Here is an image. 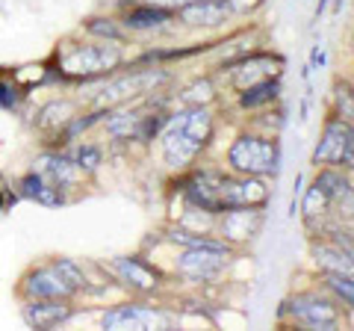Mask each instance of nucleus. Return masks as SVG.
<instances>
[{"instance_id": "nucleus-11", "label": "nucleus", "mask_w": 354, "mask_h": 331, "mask_svg": "<svg viewBox=\"0 0 354 331\" xmlns=\"http://www.w3.org/2000/svg\"><path fill=\"white\" fill-rule=\"evenodd\" d=\"M18 195L21 198H27V202H36L41 207H59L65 204V195L57 184H50L48 178H44L41 172H27L24 178L18 181Z\"/></svg>"}, {"instance_id": "nucleus-4", "label": "nucleus", "mask_w": 354, "mask_h": 331, "mask_svg": "<svg viewBox=\"0 0 354 331\" xmlns=\"http://www.w3.org/2000/svg\"><path fill=\"white\" fill-rule=\"evenodd\" d=\"M18 293H21V299H65V302H71L77 290L48 263V267L30 269L24 278H21Z\"/></svg>"}, {"instance_id": "nucleus-15", "label": "nucleus", "mask_w": 354, "mask_h": 331, "mask_svg": "<svg viewBox=\"0 0 354 331\" xmlns=\"http://www.w3.org/2000/svg\"><path fill=\"white\" fill-rule=\"evenodd\" d=\"M221 175H198L189 184V202L207 213H221Z\"/></svg>"}, {"instance_id": "nucleus-25", "label": "nucleus", "mask_w": 354, "mask_h": 331, "mask_svg": "<svg viewBox=\"0 0 354 331\" xmlns=\"http://www.w3.org/2000/svg\"><path fill=\"white\" fill-rule=\"evenodd\" d=\"M330 202H334V198H330V193L325 190L322 184H313L307 190V195H304V213L307 216H316V213H325L328 207H330Z\"/></svg>"}, {"instance_id": "nucleus-12", "label": "nucleus", "mask_w": 354, "mask_h": 331, "mask_svg": "<svg viewBox=\"0 0 354 331\" xmlns=\"http://www.w3.org/2000/svg\"><path fill=\"white\" fill-rule=\"evenodd\" d=\"M227 12H230L227 0H195V3L177 9L180 21L189 27H216L227 18Z\"/></svg>"}, {"instance_id": "nucleus-3", "label": "nucleus", "mask_w": 354, "mask_h": 331, "mask_svg": "<svg viewBox=\"0 0 354 331\" xmlns=\"http://www.w3.org/2000/svg\"><path fill=\"white\" fill-rule=\"evenodd\" d=\"M225 263H227V246L209 240V242H204V246L186 249L180 255V260H177V269L192 281H207V278H216Z\"/></svg>"}, {"instance_id": "nucleus-8", "label": "nucleus", "mask_w": 354, "mask_h": 331, "mask_svg": "<svg viewBox=\"0 0 354 331\" xmlns=\"http://www.w3.org/2000/svg\"><path fill=\"white\" fill-rule=\"evenodd\" d=\"M198 151H201V145L186 134L180 121L171 118L169 127H165V134H162V157H165V163L174 166V169H183V166H189L195 160Z\"/></svg>"}, {"instance_id": "nucleus-32", "label": "nucleus", "mask_w": 354, "mask_h": 331, "mask_svg": "<svg viewBox=\"0 0 354 331\" xmlns=\"http://www.w3.org/2000/svg\"><path fill=\"white\" fill-rule=\"evenodd\" d=\"M342 166H348V169H354V154H346V157H342Z\"/></svg>"}, {"instance_id": "nucleus-5", "label": "nucleus", "mask_w": 354, "mask_h": 331, "mask_svg": "<svg viewBox=\"0 0 354 331\" xmlns=\"http://www.w3.org/2000/svg\"><path fill=\"white\" fill-rule=\"evenodd\" d=\"M74 316V307L65 299H24L21 319L30 328H57Z\"/></svg>"}, {"instance_id": "nucleus-26", "label": "nucleus", "mask_w": 354, "mask_h": 331, "mask_svg": "<svg viewBox=\"0 0 354 331\" xmlns=\"http://www.w3.org/2000/svg\"><path fill=\"white\" fill-rule=\"evenodd\" d=\"M86 30L92 33V36L106 39V42H121V39H124V30H121L115 21H109V18H88Z\"/></svg>"}, {"instance_id": "nucleus-2", "label": "nucleus", "mask_w": 354, "mask_h": 331, "mask_svg": "<svg viewBox=\"0 0 354 331\" xmlns=\"http://www.w3.org/2000/svg\"><path fill=\"white\" fill-rule=\"evenodd\" d=\"M227 163L242 175H272L278 169V145L260 136H239L227 151Z\"/></svg>"}, {"instance_id": "nucleus-20", "label": "nucleus", "mask_w": 354, "mask_h": 331, "mask_svg": "<svg viewBox=\"0 0 354 331\" xmlns=\"http://www.w3.org/2000/svg\"><path fill=\"white\" fill-rule=\"evenodd\" d=\"M316 260H319V267L328 269V272H337V275H354V258H351L342 246H339V249H330V246L316 249Z\"/></svg>"}, {"instance_id": "nucleus-17", "label": "nucleus", "mask_w": 354, "mask_h": 331, "mask_svg": "<svg viewBox=\"0 0 354 331\" xmlns=\"http://www.w3.org/2000/svg\"><path fill=\"white\" fill-rule=\"evenodd\" d=\"M171 15H174L171 9H162V6H151V3H145V6L130 9L121 24H124L127 30L145 33V30H157V27H162L165 21H171Z\"/></svg>"}, {"instance_id": "nucleus-30", "label": "nucleus", "mask_w": 354, "mask_h": 331, "mask_svg": "<svg viewBox=\"0 0 354 331\" xmlns=\"http://www.w3.org/2000/svg\"><path fill=\"white\" fill-rule=\"evenodd\" d=\"M21 98H24V92H21L15 83L0 80V107H3V109H18L21 107Z\"/></svg>"}, {"instance_id": "nucleus-16", "label": "nucleus", "mask_w": 354, "mask_h": 331, "mask_svg": "<svg viewBox=\"0 0 354 331\" xmlns=\"http://www.w3.org/2000/svg\"><path fill=\"white\" fill-rule=\"evenodd\" d=\"M260 228V213L254 207H227L225 219H221V234L227 240H248L257 234Z\"/></svg>"}, {"instance_id": "nucleus-19", "label": "nucleus", "mask_w": 354, "mask_h": 331, "mask_svg": "<svg viewBox=\"0 0 354 331\" xmlns=\"http://www.w3.org/2000/svg\"><path fill=\"white\" fill-rule=\"evenodd\" d=\"M177 121L183 125V130L189 134L198 145H207L209 136H213V118H209V113L204 107H192V109H186V113L177 116Z\"/></svg>"}, {"instance_id": "nucleus-7", "label": "nucleus", "mask_w": 354, "mask_h": 331, "mask_svg": "<svg viewBox=\"0 0 354 331\" xmlns=\"http://www.w3.org/2000/svg\"><path fill=\"white\" fill-rule=\"evenodd\" d=\"M266 202H269V190L254 175H245V181H221V211H227V207H263Z\"/></svg>"}, {"instance_id": "nucleus-27", "label": "nucleus", "mask_w": 354, "mask_h": 331, "mask_svg": "<svg viewBox=\"0 0 354 331\" xmlns=\"http://www.w3.org/2000/svg\"><path fill=\"white\" fill-rule=\"evenodd\" d=\"M50 267L57 269L62 278L74 287V290H83V287H86V275H83V269L77 267L74 260H68V258H57V260H50Z\"/></svg>"}, {"instance_id": "nucleus-33", "label": "nucleus", "mask_w": 354, "mask_h": 331, "mask_svg": "<svg viewBox=\"0 0 354 331\" xmlns=\"http://www.w3.org/2000/svg\"><path fill=\"white\" fill-rule=\"evenodd\" d=\"M3 207H6V202H3V195H0V211H3Z\"/></svg>"}, {"instance_id": "nucleus-9", "label": "nucleus", "mask_w": 354, "mask_h": 331, "mask_svg": "<svg viewBox=\"0 0 354 331\" xmlns=\"http://www.w3.org/2000/svg\"><path fill=\"white\" fill-rule=\"evenodd\" d=\"M292 314L310 328H334L339 323V311L334 302L319 299V296H295L292 299Z\"/></svg>"}, {"instance_id": "nucleus-21", "label": "nucleus", "mask_w": 354, "mask_h": 331, "mask_svg": "<svg viewBox=\"0 0 354 331\" xmlns=\"http://www.w3.org/2000/svg\"><path fill=\"white\" fill-rule=\"evenodd\" d=\"M71 118H74V104H71V101H50V104L41 107L36 125H39L41 130H53V127L59 130L65 121H71Z\"/></svg>"}, {"instance_id": "nucleus-22", "label": "nucleus", "mask_w": 354, "mask_h": 331, "mask_svg": "<svg viewBox=\"0 0 354 331\" xmlns=\"http://www.w3.org/2000/svg\"><path fill=\"white\" fill-rule=\"evenodd\" d=\"M278 92H281V83H278V80H263V83L248 86L245 95L239 98V104L248 107V109H254V107H263V104L274 101V98H278Z\"/></svg>"}, {"instance_id": "nucleus-13", "label": "nucleus", "mask_w": 354, "mask_h": 331, "mask_svg": "<svg viewBox=\"0 0 354 331\" xmlns=\"http://www.w3.org/2000/svg\"><path fill=\"white\" fill-rule=\"evenodd\" d=\"M113 272L118 275V281H124L127 287H133V290H139V293H148L160 284V275L153 272L148 263H142L139 258H115Z\"/></svg>"}, {"instance_id": "nucleus-29", "label": "nucleus", "mask_w": 354, "mask_h": 331, "mask_svg": "<svg viewBox=\"0 0 354 331\" xmlns=\"http://www.w3.org/2000/svg\"><path fill=\"white\" fill-rule=\"evenodd\" d=\"M337 107H339V116L342 118H351L354 121V89L348 83H339L337 86Z\"/></svg>"}, {"instance_id": "nucleus-18", "label": "nucleus", "mask_w": 354, "mask_h": 331, "mask_svg": "<svg viewBox=\"0 0 354 331\" xmlns=\"http://www.w3.org/2000/svg\"><path fill=\"white\" fill-rule=\"evenodd\" d=\"M151 311H142L136 305H118L109 314H104V328H145L148 323H153Z\"/></svg>"}, {"instance_id": "nucleus-14", "label": "nucleus", "mask_w": 354, "mask_h": 331, "mask_svg": "<svg viewBox=\"0 0 354 331\" xmlns=\"http://www.w3.org/2000/svg\"><path fill=\"white\" fill-rule=\"evenodd\" d=\"M36 172H41L44 178H48L50 184H57L59 190H65V186L80 181V169H77V163L71 160V154H59V151L41 154Z\"/></svg>"}, {"instance_id": "nucleus-31", "label": "nucleus", "mask_w": 354, "mask_h": 331, "mask_svg": "<svg viewBox=\"0 0 354 331\" xmlns=\"http://www.w3.org/2000/svg\"><path fill=\"white\" fill-rule=\"evenodd\" d=\"M145 3H151V6H162V9H171V12H177V9L189 6V3H195V0H145Z\"/></svg>"}, {"instance_id": "nucleus-23", "label": "nucleus", "mask_w": 354, "mask_h": 331, "mask_svg": "<svg viewBox=\"0 0 354 331\" xmlns=\"http://www.w3.org/2000/svg\"><path fill=\"white\" fill-rule=\"evenodd\" d=\"M71 160L77 163V169H80L83 175H92V172H97V166L104 163V154H101V148H97V145H88V142H83V145H77L71 151Z\"/></svg>"}, {"instance_id": "nucleus-28", "label": "nucleus", "mask_w": 354, "mask_h": 331, "mask_svg": "<svg viewBox=\"0 0 354 331\" xmlns=\"http://www.w3.org/2000/svg\"><path fill=\"white\" fill-rule=\"evenodd\" d=\"M328 287L334 290L337 296L346 305L354 307V275H337V272H328Z\"/></svg>"}, {"instance_id": "nucleus-24", "label": "nucleus", "mask_w": 354, "mask_h": 331, "mask_svg": "<svg viewBox=\"0 0 354 331\" xmlns=\"http://www.w3.org/2000/svg\"><path fill=\"white\" fill-rule=\"evenodd\" d=\"M139 121H142V116H136V113L109 116V118H106V130H109L113 136H118V139H127V136H136Z\"/></svg>"}, {"instance_id": "nucleus-6", "label": "nucleus", "mask_w": 354, "mask_h": 331, "mask_svg": "<svg viewBox=\"0 0 354 331\" xmlns=\"http://www.w3.org/2000/svg\"><path fill=\"white\" fill-rule=\"evenodd\" d=\"M165 80V74L162 71H136V74H130V77H121V80H113V83H106L101 95H97V104L101 107H109V104H121V101H127V98L133 95H142V92H151L157 83Z\"/></svg>"}, {"instance_id": "nucleus-10", "label": "nucleus", "mask_w": 354, "mask_h": 331, "mask_svg": "<svg viewBox=\"0 0 354 331\" xmlns=\"http://www.w3.org/2000/svg\"><path fill=\"white\" fill-rule=\"evenodd\" d=\"M348 142V121L346 118H330L325 125V134L319 139V145L313 151V163H342Z\"/></svg>"}, {"instance_id": "nucleus-1", "label": "nucleus", "mask_w": 354, "mask_h": 331, "mask_svg": "<svg viewBox=\"0 0 354 331\" xmlns=\"http://www.w3.org/2000/svg\"><path fill=\"white\" fill-rule=\"evenodd\" d=\"M121 65V51L115 45H77L59 57V71L65 77H97Z\"/></svg>"}]
</instances>
